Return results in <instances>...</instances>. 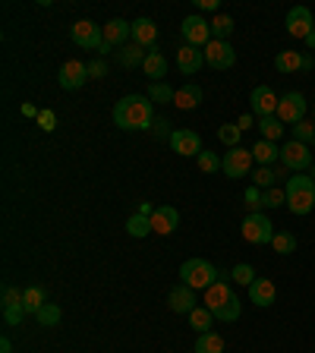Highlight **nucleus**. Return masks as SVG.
<instances>
[{"label": "nucleus", "mask_w": 315, "mask_h": 353, "mask_svg": "<svg viewBox=\"0 0 315 353\" xmlns=\"http://www.w3.org/2000/svg\"><path fill=\"white\" fill-rule=\"evenodd\" d=\"M258 132H262V139L278 142L281 136H284V123H281L278 117H262L258 120Z\"/></svg>", "instance_id": "29"}, {"label": "nucleus", "mask_w": 315, "mask_h": 353, "mask_svg": "<svg viewBox=\"0 0 315 353\" xmlns=\"http://www.w3.org/2000/svg\"><path fill=\"white\" fill-rule=\"evenodd\" d=\"M38 126H41L44 132H54V130H57V114H54V110H48V108H44L41 114H38Z\"/></svg>", "instance_id": "44"}, {"label": "nucleus", "mask_w": 315, "mask_h": 353, "mask_svg": "<svg viewBox=\"0 0 315 353\" xmlns=\"http://www.w3.org/2000/svg\"><path fill=\"white\" fill-rule=\"evenodd\" d=\"M101 76H108V63L98 57V60H92V63H88V79H101Z\"/></svg>", "instance_id": "45"}, {"label": "nucleus", "mask_w": 315, "mask_h": 353, "mask_svg": "<svg viewBox=\"0 0 315 353\" xmlns=\"http://www.w3.org/2000/svg\"><path fill=\"white\" fill-rule=\"evenodd\" d=\"M306 44H309V48H315V26H312V32H309V38H306Z\"/></svg>", "instance_id": "53"}, {"label": "nucleus", "mask_w": 315, "mask_h": 353, "mask_svg": "<svg viewBox=\"0 0 315 353\" xmlns=\"http://www.w3.org/2000/svg\"><path fill=\"white\" fill-rule=\"evenodd\" d=\"M70 38H73V44L85 48V51H98V48L104 44V29L95 26L92 19H79L73 29H70Z\"/></svg>", "instance_id": "10"}, {"label": "nucleus", "mask_w": 315, "mask_h": 353, "mask_svg": "<svg viewBox=\"0 0 315 353\" xmlns=\"http://www.w3.org/2000/svg\"><path fill=\"white\" fill-rule=\"evenodd\" d=\"M167 126H170L167 120H161V117H158V120H154V136H158V139H170L174 132H170Z\"/></svg>", "instance_id": "47"}, {"label": "nucleus", "mask_w": 315, "mask_h": 353, "mask_svg": "<svg viewBox=\"0 0 315 353\" xmlns=\"http://www.w3.org/2000/svg\"><path fill=\"white\" fill-rule=\"evenodd\" d=\"M274 180H278V174H274L272 168H258L256 174H252V183H256L258 190H272Z\"/></svg>", "instance_id": "41"}, {"label": "nucleus", "mask_w": 315, "mask_h": 353, "mask_svg": "<svg viewBox=\"0 0 315 353\" xmlns=\"http://www.w3.org/2000/svg\"><path fill=\"white\" fill-rule=\"evenodd\" d=\"M48 303V294H44V287L32 284L22 290V306H26V312H32V316H38V309Z\"/></svg>", "instance_id": "25"}, {"label": "nucleus", "mask_w": 315, "mask_h": 353, "mask_svg": "<svg viewBox=\"0 0 315 353\" xmlns=\"http://www.w3.org/2000/svg\"><path fill=\"white\" fill-rule=\"evenodd\" d=\"M287 205V190H278V186H272V190H262V208H281Z\"/></svg>", "instance_id": "36"}, {"label": "nucleus", "mask_w": 315, "mask_h": 353, "mask_svg": "<svg viewBox=\"0 0 315 353\" xmlns=\"http://www.w3.org/2000/svg\"><path fill=\"white\" fill-rule=\"evenodd\" d=\"M272 228L274 224L268 214H262V212L246 214V218H243V240L256 243V246H265V243H272L274 234H278V230H272Z\"/></svg>", "instance_id": "5"}, {"label": "nucleus", "mask_w": 315, "mask_h": 353, "mask_svg": "<svg viewBox=\"0 0 315 353\" xmlns=\"http://www.w3.org/2000/svg\"><path fill=\"white\" fill-rule=\"evenodd\" d=\"M142 70H145V76H152L154 82H161V76H167V57L152 48L148 57H145V63H142Z\"/></svg>", "instance_id": "24"}, {"label": "nucleus", "mask_w": 315, "mask_h": 353, "mask_svg": "<svg viewBox=\"0 0 315 353\" xmlns=\"http://www.w3.org/2000/svg\"><path fill=\"white\" fill-rule=\"evenodd\" d=\"M312 145H303V142H296V139H290L284 148H281V164H284L290 174H303V170H309L312 168Z\"/></svg>", "instance_id": "6"}, {"label": "nucleus", "mask_w": 315, "mask_h": 353, "mask_svg": "<svg viewBox=\"0 0 315 353\" xmlns=\"http://www.w3.org/2000/svg\"><path fill=\"white\" fill-rule=\"evenodd\" d=\"M174 104L180 110H192L202 104V88L196 85V82H186V85L176 88V95H174Z\"/></svg>", "instance_id": "22"}, {"label": "nucleus", "mask_w": 315, "mask_h": 353, "mask_svg": "<svg viewBox=\"0 0 315 353\" xmlns=\"http://www.w3.org/2000/svg\"><path fill=\"white\" fill-rule=\"evenodd\" d=\"M274 117L284 126H296L300 120H306V98H303L300 92H287L278 101V114H274Z\"/></svg>", "instance_id": "9"}, {"label": "nucleus", "mask_w": 315, "mask_h": 353, "mask_svg": "<svg viewBox=\"0 0 315 353\" xmlns=\"http://www.w3.org/2000/svg\"><path fill=\"white\" fill-rule=\"evenodd\" d=\"M250 152H252V158L258 161V168H272L274 161H281V148L274 145V142H268V139H258Z\"/></svg>", "instance_id": "23"}, {"label": "nucleus", "mask_w": 315, "mask_h": 353, "mask_svg": "<svg viewBox=\"0 0 315 353\" xmlns=\"http://www.w3.org/2000/svg\"><path fill=\"white\" fill-rule=\"evenodd\" d=\"M230 281H236V284H246V287H250L252 281H256V268H252V265H246V262H240L234 272H230Z\"/></svg>", "instance_id": "40"}, {"label": "nucleus", "mask_w": 315, "mask_h": 353, "mask_svg": "<svg viewBox=\"0 0 315 353\" xmlns=\"http://www.w3.org/2000/svg\"><path fill=\"white\" fill-rule=\"evenodd\" d=\"M101 29H104V44H110V48H123L126 38H132V22L126 19H110Z\"/></svg>", "instance_id": "18"}, {"label": "nucleus", "mask_w": 315, "mask_h": 353, "mask_svg": "<svg viewBox=\"0 0 315 353\" xmlns=\"http://www.w3.org/2000/svg\"><path fill=\"white\" fill-rule=\"evenodd\" d=\"M196 161H199V168L205 170V174H218V170H221V158L214 152H202Z\"/></svg>", "instance_id": "42"}, {"label": "nucleus", "mask_w": 315, "mask_h": 353, "mask_svg": "<svg viewBox=\"0 0 315 353\" xmlns=\"http://www.w3.org/2000/svg\"><path fill=\"white\" fill-rule=\"evenodd\" d=\"M154 120L158 117L148 95H126L114 104V123L120 130H152Z\"/></svg>", "instance_id": "1"}, {"label": "nucleus", "mask_w": 315, "mask_h": 353, "mask_svg": "<svg viewBox=\"0 0 315 353\" xmlns=\"http://www.w3.org/2000/svg\"><path fill=\"white\" fill-rule=\"evenodd\" d=\"M196 7L199 10H218V3H214V0H199Z\"/></svg>", "instance_id": "50"}, {"label": "nucleus", "mask_w": 315, "mask_h": 353, "mask_svg": "<svg viewBox=\"0 0 315 353\" xmlns=\"http://www.w3.org/2000/svg\"><path fill=\"white\" fill-rule=\"evenodd\" d=\"M294 139L303 142V145H312V139H315V123L312 120H300V123L294 126Z\"/></svg>", "instance_id": "38"}, {"label": "nucleus", "mask_w": 315, "mask_h": 353, "mask_svg": "<svg viewBox=\"0 0 315 353\" xmlns=\"http://www.w3.org/2000/svg\"><path fill=\"white\" fill-rule=\"evenodd\" d=\"M205 63V54L202 48H192V44H183L180 51H176V66H180V73L183 76H196Z\"/></svg>", "instance_id": "17"}, {"label": "nucleus", "mask_w": 315, "mask_h": 353, "mask_svg": "<svg viewBox=\"0 0 315 353\" xmlns=\"http://www.w3.org/2000/svg\"><path fill=\"white\" fill-rule=\"evenodd\" d=\"M221 278H224V274H221L208 259H186V262L180 265V281H183L190 290H208V287L218 284Z\"/></svg>", "instance_id": "3"}, {"label": "nucleus", "mask_w": 315, "mask_h": 353, "mask_svg": "<svg viewBox=\"0 0 315 353\" xmlns=\"http://www.w3.org/2000/svg\"><path fill=\"white\" fill-rule=\"evenodd\" d=\"M29 316L26 312V306L22 303H13V306H3V322L10 325V328H16V325H22V319Z\"/></svg>", "instance_id": "39"}, {"label": "nucleus", "mask_w": 315, "mask_h": 353, "mask_svg": "<svg viewBox=\"0 0 315 353\" xmlns=\"http://www.w3.org/2000/svg\"><path fill=\"white\" fill-rule=\"evenodd\" d=\"M205 63L212 66V70H230V66L236 63V51L230 41H218V38H212V41L205 44Z\"/></svg>", "instance_id": "11"}, {"label": "nucleus", "mask_w": 315, "mask_h": 353, "mask_svg": "<svg viewBox=\"0 0 315 353\" xmlns=\"http://www.w3.org/2000/svg\"><path fill=\"white\" fill-rule=\"evenodd\" d=\"M312 123H315V108H312Z\"/></svg>", "instance_id": "55"}, {"label": "nucleus", "mask_w": 315, "mask_h": 353, "mask_svg": "<svg viewBox=\"0 0 315 353\" xmlns=\"http://www.w3.org/2000/svg\"><path fill=\"white\" fill-rule=\"evenodd\" d=\"M274 300H278V287H274L268 278H256V281L250 284V303H256L258 309L272 306Z\"/></svg>", "instance_id": "19"}, {"label": "nucleus", "mask_w": 315, "mask_h": 353, "mask_svg": "<svg viewBox=\"0 0 315 353\" xmlns=\"http://www.w3.org/2000/svg\"><path fill=\"white\" fill-rule=\"evenodd\" d=\"M272 250L278 252V256H290V252H296V236L290 234V230H278L272 240Z\"/></svg>", "instance_id": "30"}, {"label": "nucleus", "mask_w": 315, "mask_h": 353, "mask_svg": "<svg viewBox=\"0 0 315 353\" xmlns=\"http://www.w3.org/2000/svg\"><path fill=\"white\" fill-rule=\"evenodd\" d=\"M309 176H312V180H315V164H312V170H309Z\"/></svg>", "instance_id": "54"}, {"label": "nucleus", "mask_w": 315, "mask_h": 353, "mask_svg": "<svg viewBox=\"0 0 315 353\" xmlns=\"http://www.w3.org/2000/svg\"><path fill=\"white\" fill-rule=\"evenodd\" d=\"M315 19L312 13H309V7H294L290 13H287V35L290 38H300V41H306L309 32H312Z\"/></svg>", "instance_id": "15"}, {"label": "nucleus", "mask_w": 315, "mask_h": 353, "mask_svg": "<svg viewBox=\"0 0 315 353\" xmlns=\"http://www.w3.org/2000/svg\"><path fill=\"white\" fill-rule=\"evenodd\" d=\"M312 154H315V139H312Z\"/></svg>", "instance_id": "56"}, {"label": "nucleus", "mask_w": 315, "mask_h": 353, "mask_svg": "<svg viewBox=\"0 0 315 353\" xmlns=\"http://www.w3.org/2000/svg\"><path fill=\"white\" fill-rule=\"evenodd\" d=\"M154 41H158V26H154L152 19H136L132 22V44H139V48H148L152 51Z\"/></svg>", "instance_id": "21"}, {"label": "nucleus", "mask_w": 315, "mask_h": 353, "mask_svg": "<svg viewBox=\"0 0 315 353\" xmlns=\"http://www.w3.org/2000/svg\"><path fill=\"white\" fill-rule=\"evenodd\" d=\"M170 148H174L176 154H183V158H199V154H202V139H199L196 130H174Z\"/></svg>", "instance_id": "14"}, {"label": "nucleus", "mask_w": 315, "mask_h": 353, "mask_svg": "<svg viewBox=\"0 0 315 353\" xmlns=\"http://www.w3.org/2000/svg\"><path fill=\"white\" fill-rule=\"evenodd\" d=\"M88 79V66L82 63V60H66L63 66H60L57 73V82L60 88H66V92H76V88H82Z\"/></svg>", "instance_id": "13"}, {"label": "nucleus", "mask_w": 315, "mask_h": 353, "mask_svg": "<svg viewBox=\"0 0 315 353\" xmlns=\"http://www.w3.org/2000/svg\"><path fill=\"white\" fill-rule=\"evenodd\" d=\"M274 66H278L281 73H296V70H303V54L300 51H278Z\"/></svg>", "instance_id": "27"}, {"label": "nucleus", "mask_w": 315, "mask_h": 353, "mask_svg": "<svg viewBox=\"0 0 315 353\" xmlns=\"http://www.w3.org/2000/svg\"><path fill=\"white\" fill-rule=\"evenodd\" d=\"M117 57H120V63L126 66V70H132V66H142L145 63V48H139V44H123L117 51Z\"/></svg>", "instance_id": "26"}, {"label": "nucleus", "mask_w": 315, "mask_h": 353, "mask_svg": "<svg viewBox=\"0 0 315 353\" xmlns=\"http://www.w3.org/2000/svg\"><path fill=\"white\" fill-rule=\"evenodd\" d=\"M176 95V88L164 85V82H152V88H148V98H152V104H170Z\"/></svg>", "instance_id": "35"}, {"label": "nucleus", "mask_w": 315, "mask_h": 353, "mask_svg": "<svg viewBox=\"0 0 315 353\" xmlns=\"http://www.w3.org/2000/svg\"><path fill=\"white\" fill-rule=\"evenodd\" d=\"M312 66H315L312 54H303V70H312Z\"/></svg>", "instance_id": "51"}, {"label": "nucleus", "mask_w": 315, "mask_h": 353, "mask_svg": "<svg viewBox=\"0 0 315 353\" xmlns=\"http://www.w3.org/2000/svg\"><path fill=\"white\" fill-rule=\"evenodd\" d=\"M0 353H13V344H10V338L0 341Z\"/></svg>", "instance_id": "52"}, {"label": "nucleus", "mask_w": 315, "mask_h": 353, "mask_svg": "<svg viewBox=\"0 0 315 353\" xmlns=\"http://www.w3.org/2000/svg\"><path fill=\"white\" fill-rule=\"evenodd\" d=\"M176 224H180V212H176L174 205H158L152 212V230L154 234L167 236V234H174L176 230Z\"/></svg>", "instance_id": "16"}, {"label": "nucleus", "mask_w": 315, "mask_h": 353, "mask_svg": "<svg viewBox=\"0 0 315 353\" xmlns=\"http://www.w3.org/2000/svg\"><path fill=\"white\" fill-rule=\"evenodd\" d=\"M126 234H130V236H148V234H154V230H152V218H145V214H132V218L126 221Z\"/></svg>", "instance_id": "33"}, {"label": "nucleus", "mask_w": 315, "mask_h": 353, "mask_svg": "<svg viewBox=\"0 0 315 353\" xmlns=\"http://www.w3.org/2000/svg\"><path fill=\"white\" fill-rule=\"evenodd\" d=\"M196 353H224V338L214 334V331H205L196 338Z\"/></svg>", "instance_id": "28"}, {"label": "nucleus", "mask_w": 315, "mask_h": 353, "mask_svg": "<svg viewBox=\"0 0 315 353\" xmlns=\"http://www.w3.org/2000/svg\"><path fill=\"white\" fill-rule=\"evenodd\" d=\"M278 101H281V98L274 95L272 85H256V88H252V95H250V108H252V114H256L258 120H262V117H274V114H278Z\"/></svg>", "instance_id": "12"}, {"label": "nucleus", "mask_w": 315, "mask_h": 353, "mask_svg": "<svg viewBox=\"0 0 315 353\" xmlns=\"http://www.w3.org/2000/svg\"><path fill=\"white\" fill-rule=\"evenodd\" d=\"M180 35H183V44H192V48H202L212 41V22H205L202 16H186L183 26H180Z\"/></svg>", "instance_id": "8"}, {"label": "nucleus", "mask_w": 315, "mask_h": 353, "mask_svg": "<svg viewBox=\"0 0 315 353\" xmlns=\"http://www.w3.org/2000/svg\"><path fill=\"white\" fill-rule=\"evenodd\" d=\"M22 114H26V117H35V120H38V114H41V110H35L32 104H22Z\"/></svg>", "instance_id": "49"}, {"label": "nucleus", "mask_w": 315, "mask_h": 353, "mask_svg": "<svg viewBox=\"0 0 315 353\" xmlns=\"http://www.w3.org/2000/svg\"><path fill=\"white\" fill-rule=\"evenodd\" d=\"M243 205H246V212H250V214H256L258 208H262V190H258V186L246 190V196H243Z\"/></svg>", "instance_id": "43"}, {"label": "nucleus", "mask_w": 315, "mask_h": 353, "mask_svg": "<svg viewBox=\"0 0 315 353\" xmlns=\"http://www.w3.org/2000/svg\"><path fill=\"white\" fill-rule=\"evenodd\" d=\"M287 208L294 214H309L315 208V180L306 174H296L287 180Z\"/></svg>", "instance_id": "4"}, {"label": "nucleus", "mask_w": 315, "mask_h": 353, "mask_svg": "<svg viewBox=\"0 0 315 353\" xmlns=\"http://www.w3.org/2000/svg\"><path fill=\"white\" fill-rule=\"evenodd\" d=\"M240 136H243V130L236 123H221V130H218V139L224 142L227 148H236L240 145Z\"/></svg>", "instance_id": "37"}, {"label": "nucleus", "mask_w": 315, "mask_h": 353, "mask_svg": "<svg viewBox=\"0 0 315 353\" xmlns=\"http://www.w3.org/2000/svg\"><path fill=\"white\" fill-rule=\"evenodd\" d=\"M35 319H38V325H41V328H54V325L63 319V312H60V306H54V303H44V306L38 309Z\"/></svg>", "instance_id": "34"}, {"label": "nucleus", "mask_w": 315, "mask_h": 353, "mask_svg": "<svg viewBox=\"0 0 315 353\" xmlns=\"http://www.w3.org/2000/svg\"><path fill=\"white\" fill-rule=\"evenodd\" d=\"M252 152L250 148H243V145H236V148H230L224 158H221V170H224V176H230V180H236V176H250L252 174Z\"/></svg>", "instance_id": "7"}, {"label": "nucleus", "mask_w": 315, "mask_h": 353, "mask_svg": "<svg viewBox=\"0 0 315 353\" xmlns=\"http://www.w3.org/2000/svg\"><path fill=\"white\" fill-rule=\"evenodd\" d=\"M236 126H240V130L246 132V130H252V126H256V120H252V114H243V117L236 120Z\"/></svg>", "instance_id": "48"}, {"label": "nucleus", "mask_w": 315, "mask_h": 353, "mask_svg": "<svg viewBox=\"0 0 315 353\" xmlns=\"http://www.w3.org/2000/svg\"><path fill=\"white\" fill-rule=\"evenodd\" d=\"M212 322H214V316L208 312L205 306H196V309L190 312V325L199 331V334H205V331H212Z\"/></svg>", "instance_id": "32"}, {"label": "nucleus", "mask_w": 315, "mask_h": 353, "mask_svg": "<svg viewBox=\"0 0 315 353\" xmlns=\"http://www.w3.org/2000/svg\"><path fill=\"white\" fill-rule=\"evenodd\" d=\"M13 303H22V294L13 284H3V306H13Z\"/></svg>", "instance_id": "46"}, {"label": "nucleus", "mask_w": 315, "mask_h": 353, "mask_svg": "<svg viewBox=\"0 0 315 353\" xmlns=\"http://www.w3.org/2000/svg\"><path fill=\"white\" fill-rule=\"evenodd\" d=\"M205 309L212 312L214 319H221V322H236L243 312L240 300H236V294L230 290L224 281H218V284H212L205 290Z\"/></svg>", "instance_id": "2"}, {"label": "nucleus", "mask_w": 315, "mask_h": 353, "mask_svg": "<svg viewBox=\"0 0 315 353\" xmlns=\"http://www.w3.org/2000/svg\"><path fill=\"white\" fill-rule=\"evenodd\" d=\"M234 32V16L227 13H218L212 19V38H218V41H227V35Z\"/></svg>", "instance_id": "31"}, {"label": "nucleus", "mask_w": 315, "mask_h": 353, "mask_svg": "<svg viewBox=\"0 0 315 353\" xmlns=\"http://www.w3.org/2000/svg\"><path fill=\"white\" fill-rule=\"evenodd\" d=\"M167 306L174 309V312H186V316H190L192 309H196V290H190L186 284L170 287V294H167Z\"/></svg>", "instance_id": "20"}]
</instances>
